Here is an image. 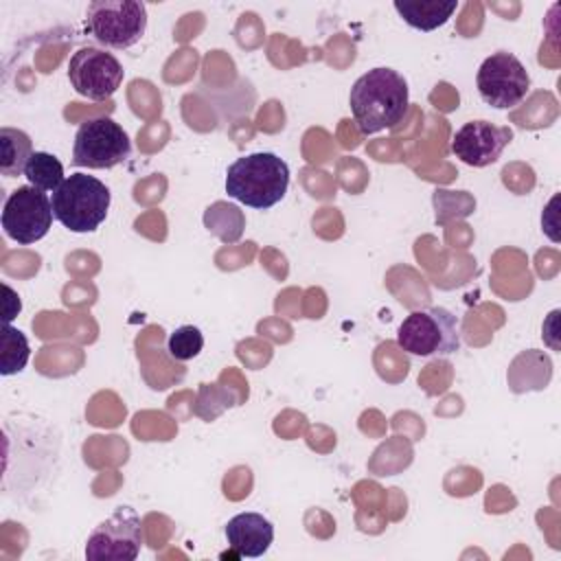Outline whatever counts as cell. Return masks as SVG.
<instances>
[{
	"instance_id": "6da1fadb",
	"label": "cell",
	"mask_w": 561,
	"mask_h": 561,
	"mask_svg": "<svg viewBox=\"0 0 561 561\" xmlns=\"http://www.w3.org/2000/svg\"><path fill=\"white\" fill-rule=\"evenodd\" d=\"M348 105L362 134H377L394 127L408 112V81L392 68H373L351 88Z\"/></svg>"
},
{
	"instance_id": "7a4b0ae2",
	"label": "cell",
	"mask_w": 561,
	"mask_h": 561,
	"mask_svg": "<svg viewBox=\"0 0 561 561\" xmlns=\"http://www.w3.org/2000/svg\"><path fill=\"white\" fill-rule=\"evenodd\" d=\"M289 186V167L272 151L237 158L226 171V193L237 202L265 210L278 204Z\"/></svg>"
},
{
	"instance_id": "3957f363",
	"label": "cell",
	"mask_w": 561,
	"mask_h": 561,
	"mask_svg": "<svg viewBox=\"0 0 561 561\" xmlns=\"http://www.w3.org/2000/svg\"><path fill=\"white\" fill-rule=\"evenodd\" d=\"M110 188L94 175L72 173L50 195L55 219L70 232H94L107 217Z\"/></svg>"
},
{
	"instance_id": "277c9868",
	"label": "cell",
	"mask_w": 561,
	"mask_h": 561,
	"mask_svg": "<svg viewBox=\"0 0 561 561\" xmlns=\"http://www.w3.org/2000/svg\"><path fill=\"white\" fill-rule=\"evenodd\" d=\"M397 344L414 357H447L460 348L458 318L445 307L416 309L399 324Z\"/></svg>"
},
{
	"instance_id": "5b68a950",
	"label": "cell",
	"mask_w": 561,
	"mask_h": 561,
	"mask_svg": "<svg viewBox=\"0 0 561 561\" xmlns=\"http://www.w3.org/2000/svg\"><path fill=\"white\" fill-rule=\"evenodd\" d=\"M90 35L107 48H129L147 31V7L138 0H94L85 11Z\"/></svg>"
},
{
	"instance_id": "8992f818",
	"label": "cell",
	"mask_w": 561,
	"mask_h": 561,
	"mask_svg": "<svg viewBox=\"0 0 561 561\" xmlns=\"http://www.w3.org/2000/svg\"><path fill=\"white\" fill-rule=\"evenodd\" d=\"M131 153L127 131L112 118L99 116L79 125L72 145V164L85 169H112Z\"/></svg>"
},
{
	"instance_id": "52a82bcc",
	"label": "cell",
	"mask_w": 561,
	"mask_h": 561,
	"mask_svg": "<svg viewBox=\"0 0 561 561\" xmlns=\"http://www.w3.org/2000/svg\"><path fill=\"white\" fill-rule=\"evenodd\" d=\"M145 543V533L138 513L131 506H116L88 535L85 559L90 561H134Z\"/></svg>"
},
{
	"instance_id": "ba28073f",
	"label": "cell",
	"mask_w": 561,
	"mask_h": 561,
	"mask_svg": "<svg viewBox=\"0 0 561 561\" xmlns=\"http://www.w3.org/2000/svg\"><path fill=\"white\" fill-rule=\"evenodd\" d=\"M476 85L486 105L495 110H511L528 94L530 77L513 53L497 50L480 64Z\"/></svg>"
},
{
	"instance_id": "9c48e42d",
	"label": "cell",
	"mask_w": 561,
	"mask_h": 561,
	"mask_svg": "<svg viewBox=\"0 0 561 561\" xmlns=\"http://www.w3.org/2000/svg\"><path fill=\"white\" fill-rule=\"evenodd\" d=\"M50 197L31 184L18 186L4 202L2 228L13 241L28 245L48 234L53 224Z\"/></svg>"
},
{
	"instance_id": "30bf717a",
	"label": "cell",
	"mask_w": 561,
	"mask_h": 561,
	"mask_svg": "<svg viewBox=\"0 0 561 561\" xmlns=\"http://www.w3.org/2000/svg\"><path fill=\"white\" fill-rule=\"evenodd\" d=\"M125 70L121 61L96 46L79 48L68 61V79L77 94L90 101L110 99L123 83Z\"/></svg>"
},
{
	"instance_id": "8fae6325",
	"label": "cell",
	"mask_w": 561,
	"mask_h": 561,
	"mask_svg": "<svg viewBox=\"0 0 561 561\" xmlns=\"http://www.w3.org/2000/svg\"><path fill=\"white\" fill-rule=\"evenodd\" d=\"M513 131L504 125H493L489 121H469L451 138V153L476 169L493 164L504 147L511 142Z\"/></svg>"
},
{
	"instance_id": "7c38bea8",
	"label": "cell",
	"mask_w": 561,
	"mask_h": 561,
	"mask_svg": "<svg viewBox=\"0 0 561 561\" xmlns=\"http://www.w3.org/2000/svg\"><path fill=\"white\" fill-rule=\"evenodd\" d=\"M226 541L237 557H261L274 541V526L261 513H239L228 519Z\"/></svg>"
},
{
	"instance_id": "4fadbf2b",
	"label": "cell",
	"mask_w": 561,
	"mask_h": 561,
	"mask_svg": "<svg viewBox=\"0 0 561 561\" xmlns=\"http://www.w3.org/2000/svg\"><path fill=\"white\" fill-rule=\"evenodd\" d=\"M394 11L399 18L416 31H434L443 26L458 9L456 0H397Z\"/></svg>"
},
{
	"instance_id": "5bb4252c",
	"label": "cell",
	"mask_w": 561,
	"mask_h": 561,
	"mask_svg": "<svg viewBox=\"0 0 561 561\" xmlns=\"http://www.w3.org/2000/svg\"><path fill=\"white\" fill-rule=\"evenodd\" d=\"M33 156V142L26 131L15 127L0 129V173L15 178L24 173L28 158Z\"/></svg>"
},
{
	"instance_id": "9a60e30c",
	"label": "cell",
	"mask_w": 561,
	"mask_h": 561,
	"mask_svg": "<svg viewBox=\"0 0 561 561\" xmlns=\"http://www.w3.org/2000/svg\"><path fill=\"white\" fill-rule=\"evenodd\" d=\"M0 348H2L0 351V375H4V377L20 373L31 357V346H28L26 335L20 329H15L13 324H4L2 335H0Z\"/></svg>"
},
{
	"instance_id": "2e32d148",
	"label": "cell",
	"mask_w": 561,
	"mask_h": 561,
	"mask_svg": "<svg viewBox=\"0 0 561 561\" xmlns=\"http://www.w3.org/2000/svg\"><path fill=\"white\" fill-rule=\"evenodd\" d=\"M24 178L31 186L42 191H55L64 178V164L48 151H33L24 167Z\"/></svg>"
},
{
	"instance_id": "e0dca14e",
	"label": "cell",
	"mask_w": 561,
	"mask_h": 561,
	"mask_svg": "<svg viewBox=\"0 0 561 561\" xmlns=\"http://www.w3.org/2000/svg\"><path fill=\"white\" fill-rule=\"evenodd\" d=\"M204 346V335L197 327L193 324H182L178 327L169 340H167V351L175 362H188L199 355Z\"/></svg>"
},
{
	"instance_id": "ac0fdd59",
	"label": "cell",
	"mask_w": 561,
	"mask_h": 561,
	"mask_svg": "<svg viewBox=\"0 0 561 561\" xmlns=\"http://www.w3.org/2000/svg\"><path fill=\"white\" fill-rule=\"evenodd\" d=\"M2 294H4V302H2V311H4V324H11V320L20 313L22 309V302H20V296L4 283L2 285Z\"/></svg>"
}]
</instances>
